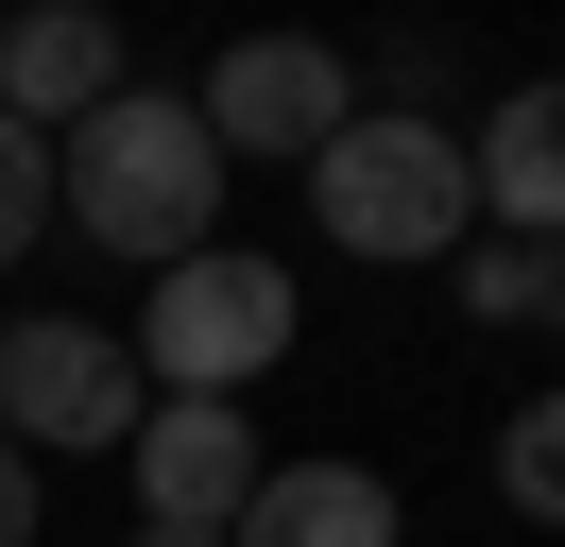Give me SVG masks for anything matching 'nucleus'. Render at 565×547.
Returning a JSON list of instances; mask_svg holds the SVG:
<instances>
[{
    "instance_id": "obj_1",
    "label": "nucleus",
    "mask_w": 565,
    "mask_h": 547,
    "mask_svg": "<svg viewBox=\"0 0 565 547\" xmlns=\"http://www.w3.org/2000/svg\"><path fill=\"white\" fill-rule=\"evenodd\" d=\"M52 205H70L104 257H138V274L206 257L223 239V137H206V103H172V86L86 103V120L52 137Z\"/></svg>"
},
{
    "instance_id": "obj_2",
    "label": "nucleus",
    "mask_w": 565,
    "mask_h": 547,
    "mask_svg": "<svg viewBox=\"0 0 565 547\" xmlns=\"http://www.w3.org/2000/svg\"><path fill=\"white\" fill-rule=\"evenodd\" d=\"M309 223L343 239V257H462V239H480L462 120H394V103H360V120L309 154Z\"/></svg>"
},
{
    "instance_id": "obj_3",
    "label": "nucleus",
    "mask_w": 565,
    "mask_h": 547,
    "mask_svg": "<svg viewBox=\"0 0 565 547\" xmlns=\"http://www.w3.org/2000/svg\"><path fill=\"white\" fill-rule=\"evenodd\" d=\"M291 325H309V291H291L275 257H257V239H206V257H172L138 291V376L154 394H241V376H275L291 360Z\"/></svg>"
},
{
    "instance_id": "obj_4",
    "label": "nucleus",
    "mask_w": 565,
    "mask_h": 547,
    "mask_svg": "<svg viewBox=\"0 0 565 547\" xmlns=\"http://www.w3.org/2000/svg\"><path fill=\"white\" fill-rule=\"evenodd\" d=\"M154 376L86 308H0V444H138Z\"/></svg>"
},
{
    "instance_id": "obj_5",
    "label": "nucleus",
    "mask_w": 565,
    "mask_h": 547,
    "mask_svg": "<svg viewBox=\"0 0 565 547\" xmlns=\"http://www.w3.org/2000/svg\"><path fill=\"white\" fill-rule=\"evenodd\" d=\"M189 103H206V137H223V171H241V154H291V171H309L326 137L360 120V68L326 52V34H241V52H223V68H206V86H189Z\"/></svg>"
},
{
    "instance_id": "obj_6",
    "label": "nucleus",
    "mask_w": 565,
    "mask_h": 547,
    "mask_svg": "<svg viewBox=\"0 0 565 547\" xmlns=\"http://www.w3.org/2000/svg\"><path fill=\"white\" fill-rule=\"evenodd\" d=\"M120 462H138V530H241V496H257L241 394H154Z\"/></svg>"
},
{
    "instance_id": "obj_7",
    "label": "nucleus",
    "mask_w": 565,
    "mask_h": 547,
    "mask_svg": "<svg viewBox=\"0 0 565 547\" xmlns=\"http://www.w3.org/2000/svg\"><path fill=\"white\" fill-rule=\"evenodd\" d=\"M138 68H120V18L104 0H18L0 18V120H35V137H70L86 103H120Z\"/></svg>"
},
{
    "instance_id": "obj_8",
    "label": "nucleus",
    "mask_w": 565,
    "mask_h": 547,
    "mask_svg": "<svg viewBox=\"0 0 565 547\" xmlns=\"http://www.w3.org/2000/svg\"><path fill=\"white\" fill-rule=\"evenodd\" d=\"M462 171H480L497 239H565V86H497L462 120Z\"/></svg>"
},
{
    "instance_id": "obj_9",
    "label": "nucleus",
    "mask_w": 565,
    "mask_h": 547,
    "mask_svg": "<svg viewBox=\"0 0 565 547\" xmlns=\"http://www.w3.org/2000/svg\"><path fill=\"white\" fill-rule=\"evenodd\" d=\"M223 547H412V513H394L377 462H257V496H241Z\"/></svg>"
},
{
    "instance_id": "obj_10",
    "label": "nucleus",
    "mask_w": 565,
    "mask_h": 547,
    "mask_svg": "<svg viewBox=\"0 0 565 547\" xmlns=\"http://www.w3.org/2000/svg\"><path fill=\"white\" fill-rule=\"evenodd\" d=\"M462 325L565 342V239H462Z\"/></svg>"
},
{
    "instance_id": "obj_11",
    "label": "nucleus",
    "mask_w": 565,
    "mask_h": 547,
    "mask_svg": "<svg viewBox=\"0 0 565 547\" xmlns=\"http://www.w3.org/2000/svg\"><path fill=\"white\" fill-rule=\"evenodd\" d=\"M497 496H514L531 530H565V394H531L514 428H497Z\"/></svg>"
},
{
    "instance_id": "obj_12",
    "label": "nucleus",
    "mask_w": 565,
    "mask_h": 547,
    "mask_svg": "<svg viewBox=\"0 0 565 547\" xmlns=\"http://www.w3.org/2000/svg\"><path fill=\"white\" fill-rule=\"evenodd\" d=\"M35 239H52V137H35V120H0V274L35 257Z\"/></svg>"
},
{
    "instance_id": "obj_13",
    "label": "nucleus",
    "mask_w": 565,
    "mask_h": 547,
    "mask_svg": "<svg viewBox=\"0 0 565 547\" xmlns=\"http://www.w3.org/2000/svg\"><path fill=\"white\" fill-rule=\"evenodd\" d=\"M0 547H35V444H0Z\"/></svg>"
},
{
    "instance_id": "obj_14",
    "label": "nucleus",
    "mask_w": 565,
    "mask_h": 547,
    "mask_svg": "<svg viewBox=\"0 0 565 547\" xmlns=\"http://www.w3.org/2000/svg\"><path fill=\"white\" fill-rule=\"evenodd\" d=\"M138 547H223V530H138Z\"/></svg>"
}]
</instances>
